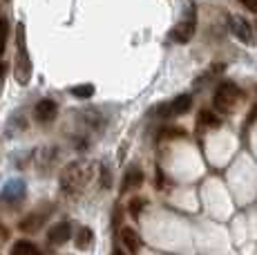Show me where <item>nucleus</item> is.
Returning <instances> with one entry per match:
<instances>
[{"label":"nucleus","mask_w":257,"mask_h":255,"mask_svg":"<svg viewBox=\"0 0 257 255\" xmlns=\"http://www.w3.org/2000/svg\"><path fill=\"white\" fill-rule=\"evenodd\" d=\"M244 99V92L237 83H230V81H224L217 85L215 94H212V105H215L217 112L221 114H230V112L237 110L239 101Z\"/></svg>","instance_id":"nucleus-1"},{"label":"nucleus","mask_w":257,"mask_h":255,"mask_svg":"<svg viewBox=\"0 0 257 255\" xmlns=\"http://www.w3.org/2000/svg\"><path fill=\"white\" fill-rule=\"evenodd\" d=\"M14 74L18 83H27L32 78V56L27 52V43H25V25L18 23L16 27V56H14Z\"/></svg>","instance_id":"nucleus-2"},{"label":"nucleus","mask_w":257,"mask_h":255,"mask_svg":"<svg viewBox=\"0 0 257 255\" xmlns=\"http://www.w3.org/2000/svg\"><path fill=\"white\" fill-rule=\"evenodd\" d=\"M90 181V166L83 164V161H74L65 168L61 177V186L65 193H78L83 186Z\"/></svg>","instance_id":"nucleus-3"},{"label":"nucleus","mask_w":257,"mask_h":255,"mask_svg":"<svg viewBox=\"0 0 257 255\" xmlns=\"http://www.w3.org/2000/svg\"><path fill=\"white\" fill-rule=\"evenodd\" d=\"M195 29H197V7L195 5H188L184 18L172 27V41L175 43H188L192 36H195Z\"/></svg>","instance_id":"nucleus-4"},{"label":"nucleus","mask_w":257,"mask_h":255,"mask_svg":"<svg viewBox=\"0 0 257 255\" xmlns=\"http://www.w3.org/2000/svg\"><path fill=\"white\" fill-rule=\"evenodd\" d=\"M52 215V204H43L41 210H34V213H29L27 217L23 219L21 224H18V228L23 230V233H36V230H41L43 226H45L47 217Z\"/></svg>","instance_id":"nucleus-5"},{"label":"nucleus","mask_w":257,"mask_h":255,"mask_svg":"<svg viewBox=\"0 0 257 255\" xmlns=\"http://www.w3.org/2000/svg\"><path fill=\"white\" fill-rule=\"evenodd\" d=\"M190 107H192V96L190 94H179L177 99H172L170 103H168V105H161L159 114L164 116V119H170V116L186 114Z\"/></svg>","instance_id":"nucleus-6"},{"label":"nucleus","mask_w":257,"mask_h":255,"mask_svg":"<svg viewBox=\"0 0 257 255\" xmlns=\"http://www.w3.org/2000/svg\"><path fill=\"white\" fill-rule=\"evenodd\" d=\"M45 239H47V244H52V246H63V244H67V239H72V224L70 222H56L54 226H49Z\"/></svg>","instance_id":"nucleus-7"},{"label":"nucleus","mask_w":257,"mask_h":255,"mask_svg":"<svg viewBox=\"0 0 257 255\" xmlns=\"http://www.w3.org/2000/svg\"><path fill=\"white\" fill-rule=\"evenodd\" d=\"M56 114H58V105H56V101H52V99H41L36 103V107H34V116H36V121L38 123H52L54 119H56Z\"/></svg>","instance_id":"nucleus-8"},{"label":"nucleus","mask_w":257,"mask_h":255,"mask_svg":"<svg viewBox=\"0 0 257 255\" xmlns=\"http://www.w3.org/2000/svg\"><path fill=\"white\" fill-rule=\"evenodd\" d=\"M228 25H230V32H233L241 43L250 45V43L255 41V38H253V27H250V23L246 21V18H241V16H230V18H228Z\"/></svg>","instance_id":"nucleus-9"},{"label":"nucleus","mask_w":257,"mask_h":255,"mask_svg":"<svg viewBox=\"0 0 257 255\" xmlns=\"http://www.w3.org/2000/svg\"><path fill=\"white\" fill-rule=\"evenodd\" d=\"M141 184H143V170L139 166H127V170L123 173V179H121V193L139 190Z\"/></svg>","instance_id":"nucleus-10"},{"label":"nucleus","mask_w":257,"mask_h":255,"mask_svg":"<svg viewBox=\"0 0 257 255\" xmlns=\"http://www.w3.org/2000/svg\"><path fill=\"white\" fill-rule=\"evenodd\" d=\"M121 244L130 253H139L141 246H143V239H141V235L137 233L132 226H123L121 228Z\"/></svg>","instance_id":"nucleus-11"},{"label":"nucleus","mask_w":257,"mask_h":255,"mask_svg":"<svg viewBox=\"0 0 257 255\" xmlns=\"http://www.w3.org/2000/svg\"><path fill=\"white\" fill-rule=\"evenodd\" d=\"M9 255H43V253L38 251V246L34 242H29V239H18V242L12 244Z\"/></svg>","instance_id":"nucleus-12"},{"label":"nucleus","mask_w":257,"mask_h":255,"mask_svg":"<svg viewBox=\"0 0 257 255\" xmlns=\"http://www.w3.org/2000/svg\"><path fill=\"white\" fill-rule=\"evenodd\" d=\"M74 242H76V246L81 248V251H85V248H90L92 244H94V233H92V228L83 226V228L76 233V237H74Z\"/></svg>","instance_id":"nucleus-13"},{"label":"nucleus","mask_w":257,"mask_h":255,"mask_svg":"<svg viewBox=\"0 0 257 255\" xmlns=\"http://www.w3.org/2000/svg\"><path fill=\"white\" fill-rule=\"evenodd\" d=\"M199 125H204V128H219L221 121H219V116H217L215 112L201 110V112H199Z\"/></svg>","instance_id":"nucleus-14"},{"label":"nucleus","mask_w":257,"mask_h":255,"mask_svg":"<svg viewBox=\"0 0 257 255\" xmlns=\"http://www.w3.org/2000/svg\"><path fill=\"white\" fill-rule=\"evenodd\" d=\"M7 41H9V23L5 16H0V56L7 50Z\"/></svg>","instance_id":"nucleus-15"},{"label":"nucleus","mask_w":257,"mask_h":255,"mask_svg":"<svg viewBox=\"0 0 257 255\" xmlns=\"http://www.w3.org/2000/svg\"><path fill=\"white\" fill-rule=\"evenodd\" d=\"M146 199H143V197H135V199H132V202L130 204H127V208H130V215H132V217H139V215L143 213V208H146Z\"/></svg>","instance_id":"nucleus-16"},{"label":"nucleus","mask_w":257,"mask_h":255,"mask_svg":"<svg viewBox=\"0 0 257 255\" xmlns=\"http://www.w3.org/2000/svg\"><path fill=\"white\" fill-rule=\"evenodd\" d=\"M72 94L74 96H78V99H90V96L94 94V85H76V87H72Z\"/></svg>","instance_id":"nucleus-17"},{"label":"nucleus","mask_w":257,"mask_h":255,"mask_svg":"<svg viewBox=\"0 0 257 255\" xmlns=\"http://www.w3.org/2000/svg\"><path fill=\"white\" fill-rule=\"evenodd\" d=\"M161 135H164L166 139H179V137H184V130H181V128H168Z\"/></svg>","instance_id":"nucleus-18"},{"label":"nucleus","mask_w":257,"mask_h":255,"mask_svg":"<svg viewBox=\"0 0 257 255\" xmlns=\"http://www.w3.org/2000/svg\"><path fill=\"white\" fill-rule=\"evenodd\" d=\"M257 121V103L253 107H250V112H248V116H246V123H244V128H248V125H253Z\"/></svg>","instance_id":"nucleus-19"},{"label":"nucleus","mask_w":257,"mask_h":255,"mask_svg":"<svg viewBox=\"0 0 257 255\" xmlns=\"http://www.w3.org/2000/svg\"><path fill=\"white\" fill-rule=\"evenodd\" d=\"M241 5H244L248 12H253V14H257V0H239Z\"/></svg>","instance_id":"nucleus-20"},{"label":"nucleus","mask_w":257,"mask_h":255,"mask_svg":"<svg viewBox=\"0 0 257 255\" xmlns=\"http://www.w3.org/2000/svg\"><path fill=\"white\" fill-rule=\"evenodd\" d=\"M5 74H7V65L0 61V85H3V81H5Z\"/></svg>","instance_id":"nucleus-21"},{"label":"nucleus","mask_w":257,"mask_h":255,"mask_svg":"<svg viewBox=\"0 0 257 255\" xmlns=\"http://www.w3.org/2000/svg\"><path fill=\"white\" fill-rule=\"evenodd\" d=\"M0 226H3V224H0ZM5 237H7V230L0 228V239H5Z\"/></svg>","instance_id":"nucleus-22"},{"label":"nucleus","mask_w":257,"mask_h":255,"mask_svg":"<svg viewBox=\"0 0 257 255\" xmlns=\"http://www.w3.org/2000/svg\"><path fill=\"white\" fill-rule=\"evenodd\" d=\"M112 255H125V253H123L121 248H116V251H112Z\"/></svg>","instance_id":"nucleus-23"}]
</instances>
